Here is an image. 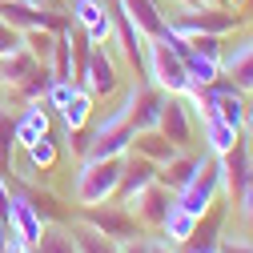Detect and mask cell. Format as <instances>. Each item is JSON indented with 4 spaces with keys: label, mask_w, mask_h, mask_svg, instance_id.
<instances>
[{
    "label": "cell",
    "mask_w": 253,
    "mask_h": 253,
    "mask_svg": "<svg viewBox=\"0 0 253 253\" xmlns=\"http://www.w3.org/2000/svg\"><path fill=\"white\" fill-rule=\"evenodd\" d=\"M121 169H125V157H81V165L73 173V201H77V209L117 201Z\"/></svg>",
    "instance_id": "1"
},
{
    "label": "cell",
    "mask_w": 253,
    "mask_h": 253,
    "mask_svg": "<svg viewBox=\"0 0 253 253\" xmlns=\"http://www.w3.org/2000/svg\"><path fill=\"white\" fill-rule=\"evenodd\" d=\"M133 117H129V97H117V105L101 117V121H92V129L84 137V157H125L133 149Z\"/></svg>",
    "instance_id": "2"
},
{
    "label": "cell",
    "mask_w": 253,
    "mask_h": 253,
    "mask_svg": "<svg viewBox=\"0 0 253 253\" xmlns=\"http://www.w3.org/2000/svg\"><path fill=\"white\" fill-rule=\"evenodd\" d=\"M165 20H169L173 33H181L185 41H193V37H229L233 28L245 24V12L229 8V4H193V8L165 12Z\"/></svg>",
    "instance_id": "3"
},
{
    "label": "cell",
    "mask_w": 253,
    "mask_h": 253,
    "mask_svg": "<svg viewBox=\"0 0 253 253\" xmlns=\"http://www.w3.org/2000/svg\"><path fill=\"white\" fill-rule=\"evenodd\" d=\"M77 84H84L97 101H113L125 92V65L113 44H88L77 65Z\"/></svg>",
    "instance_id": "4"
},
{
    "label": "cell",
    "mask_w": 253,
    "mask_h": 253,
    "mask_svg": "<svg viewBox=\"0 0 253 253\" xmlns=\"http://www.w3.org/2000/svg\"><path fill=\"white\" fill-rule=\"evenodd\" d=\"M149 84H157L161 92H173V97H185L193 81L185 73V56L173 52L161 37H149L145 41V73H141Z\"/></svg>",
    "instance_id": "5"
},
{
    "label": "cell",
    "mask_w": 253,
    "mask_h": 253,
    "mask_svg": "<svg viewBox=\"0 0 253 253\" xmlns=\"http://www.w3.org/2000/svg\"><path fill=\"white\" fill-rule=\"evenodd\" d=\"M217 197H221V157H209V165H205L193 181H189L185 189H177V193H173V201H177L185 213H193L197 221H205V217L213 213Z\"/></svg>",
    "instance_id": "6"
},
{
    "label": "cell",
    "mask_w": 253,
    "mask_h": 253,
    "mask_svg": "<svg viewBox=\"0 0 253 253\" xmlns=\"http://www.w3.org/2000/svg\"><path fill=\"white\" fill-rule=\"evenodd\" d=\"M77 217H81V221H88V225L97 229V233L113 237L117 245H121V241H129V237H137V233H145V229L137 225L133 209H129V205H117V201H105V205H88V209H81Z\"/></svg>",
    "instance_id": "7"
},
{
    "label": "cell",
    "mask_w": 253,
    "mask_h": 253,
    "mask_svg": "<svg viewBox=\"0 0 253 253\" xmlns=\"http://www.w3.org/2000/svg\"><path fill=\"white\" fill-rule=\"evenodd\" d=\"M0 20H4L8 28H16V33H37V28H52V33H60L69 20L56 16L48 4H33V0H0Z\"/></svg>",
    "instance_id": "8"
},
{
    "label": "cell",
    "mask_w": 253,
    "mask_h": 253,
    "mask_svg": "<svg viewBox=\"0 0 253 253\" xmlns=\"http://www.w3.org/2000/svg\"><path fill=\"white\" fill-rule=\"evenodd\" d=\"M205 97V113H217L221 121H229L233 129H241L245 125V113H249V97L233 84V81H217L209 88H201Z\"/></svg>",
    "instance_id": "9"
},
{
    "label": "cell",
    "mask_w": 253,
    "mask_h": 253,
    "mask_svg": "<svg viewBox=\"0 0 253 253\" xmlns=\"http://www.w3.org/2000/svg\"><path fill=\"white\" fill-rule=\"evenodd\" d=\"M129 209H133L137 225L145 233H157V229H161V221L169 217V209H173V189H165L161 181H153L149 189H141V193L129 201Z\"/></svg>",
    "instance_id": "10"
},
{
    "label": "cell",
    "mask_w": 253,
    "mask_h": 253,
    "mask_svg": "<svg viewBox=\"0 0 253 253\" xmlns=\"http://www.w3.org/2000/svg\"><path fill=\"white\" fill-rule=\"evenodd\" d=\"M157 129H161L177 149H193V137H197V117L193 109L185 105V97H165V109H161V121H157Z\"/></svg>",
    "instance_id": "11"
},
{
    "label": "cell",
    "mask_w": 253,
    "mask_h": 253,
    "mask_svg": "<svg viewBox=\"0 0 253 253\" xmlns=\"http://www.w3.org/2000/svg\"><path fill=\"white\" fill-rule=\"evenodd\" d=\"M44 213L37 209V201L28 197V193H20V189H12V205H8V229L20 237V241H28V245H37L41 241V233H44Z\"/></svg>",
    "instance_id": "12"
},
{
    "label": "cell",
    "mask_w": 253,
    "mask_h": 253,
    "mask_svg": "<svg viewBox=\"0 0 253 253\" xmlns=\"http://www.w3.org/2000/svg\"><path fill=\"white\" fill-rule=\"evenodd\" d=\"M205 165H209V153H205V149H201V153H193V149H181L169 165H161V169H157V181H161L165 189H173V193H177V189H185L189 181H193V177L205 169Z\"/></svg>",
    "instance_id": "13"
},
{
    "label": "cell",
    "mask_w": 253,
    "mask_h": 253,
    "mask_svg": "<svg viewBox=\"0 0 253 253\" xmlns=\"http://www.w3.org/2000/svg\"><path fill=\"white\" fill-rule=\"evenodd\" d=\"M221 73H225L245 97H253V37H245L233 48L221 52Z\"/></svg>",
    "instance_id": "14"
},
{
    "label": "cell",
    "mask_w": 253,
    "mask_h": 253,
    "mask_svg": "<svg viewBox=\"0 0 253 253\" xmlns=\"http://www.w3.org/2000/svg\"><path fill=\"white\" fill-rule=\"evenodd\" d=\"M157 181V165L145 161L137 153H125V169H121V189H117V205H129L141 189H149Z\"/></svg>",
    "instance_id": "15"
},
{
    "label": "cell",
    "mask_w": 253,
    "mask_h": 253,
    "mask_svg": "<svg viewBox=\"0 0 253 253\" xmlns=\"http://www.w3.org/2000/svg\"><path fill=\"white\" fill-rule=\"evenodd\" d=\"M16 149H28L33 141H41L44 133H52V109L44 101H28L16 117Z\"/></svg>",
    "instance_id": "16"
},
{
    "label": "cell",
    "mask_w": 253,
    "mask_h": 253,
    "mask_svg": "<svg viewBox=\"0 0 253 253\" xmlns=\"http://www.w3.org/2000/svg\"><path fill=\"white\" fill-rule=\"evenodd\" d=\"M201 149L209 153V157H225V153H233V145L241 141V129H233L229 121H221L217 113H201Z\"/></svg>",
    "instance_id": "17"
},
{
    "label": "cell",
    "mask_w": 253,
    "mask_h": 253,
    "mask_svg": "<svg viewBox=\"0 0 253 253\" xmlns=\"http://www.w3.org/2000/svg\"><path fill=\"white\" fill-rule=\"evenodd\" d=\"M117 12L129 16L145 33V41L165 33V4H161V0H117Z\"/></svg>",
    "instance_id": "18"
},
{
    "label": "cell",
    "mask_w": 253,
    "mask_h": 253,
    "mask_svg": "<svg viewBox=\"0 0 253 253\" xmlns=\"http://www.w3.org/2000/svg\"><path fill=\"white\" fill-rule=\"evenodd\" d=\"M56 117H60V129H65V133H84L88 125H92V117H97V97H92L84 84H77L73 101L60 109Z\"/></svg>",
    "instance_id": "19"
},
{
    "label": "cell",
    "mask_w": 253,
    "mask_h": 253,
    "mask_svg": "<svg viewBox=\"0 0 253 253\" xmlns=\"http://www.w3.org/2000/svg\"><path fill=\"white\" fill-rule=\"evenodd\" d=\"M129 153L145 157V161H153L157 169H161V165H169V161H173L181 149H177L161 129H145V133H137V137H133V149H129Z\"/></svg>",
    "instance_id": "20"
},
{
    "label": "cell",
    "mask_w": 253,
    "mask_h": 253,
    "mask_svg": "<svg viewBox=\"0 0 253 253\" xmlns=\"http://www.w3.org/2000/svg\"><path fill=\"white\" fill-rule=\"evenodd\" d=\"M157 233H161L169 245H177V249H181V245H189V241L197 237V217H193V213H185V209L173 201L169 217L161 221V229H157Z\"/></svg>",
    "instance_id": "21"
},
{
    "label": "cell",
    "mask_w": 253,
    "mask_h": 253,
    "mask_svg": "<svg viewBox=\"0 0 253 253\" xmlns=\"http://www.w3.org/2000/svg\"><path fill=\"white\" fill-rule=\"evenodd\" d=\"M185 73H189V81H193V88H209V84H217L221 77H225V73H221V60L205 56L197 48L185 52Z\"/></svg>",
    "instance_id": "22"
},
{
    "label": "cell",
    "mask_w": 253,
    "mask_h": 253,
    "mask_svg": "<svg viewBox=\"0 0 253 253\" xmlns=\"http://www.w3.org/2000/svg\"><path fill=\"white\" fill-rule=\"evenodd\" d=\"M69 233H73V241H77V249H81V253H121V245H117L113 237L97 233V229H92L88 221H81V217H73Z\"/></svg>",
    "instance_id": "23"
},
{
    "label": "cell",
    "mask_w": 253,
    "mask_h": 253,
    "mask_svg": "<svg viewBox=\"0 0 253 253\" xmlns=\"http://www.w3.org/2000/svg\"><path fill=\"white\" fill-rule=\"evenodd\" d=\"M16 117L8 113V105L0 101V173H12V161H16Z\"/></svg>",
    "instance_id": "24"
},
{
    "label": "cell",
    "mask_w": 253,
    "mask_h": 253,
    "mask_svg": "<svg viewBox=\"0 0 253 253\" xmlns=\"http://www.w3.org/2000/svg\"><path fill=\"white\" fill-rule=\"evenodd\" d=\"M24 157H28V165H33L37 173H48L52 165H56V157H60V149H56V137L52 133H44L41 141H33L28 149H20Z\"/></svg>",
    "instance_id": "25"
},
{
    "label": "cell",
    "mask_w": 253,
    "mask_h": 253,
    "mask_svg": "<svg viewBox=\"0 0 253 253\" xmlns=\"http://www.w3.org/2000/svg\"><path fill=\"white\" fill-rule=\"evenodd\" d=\"M33 249L37 253H81L73 233H69V225H44V233H41V241Z\"/></svg>",
    "instance_id": "26"
},
{
    "label": "cell",
    "mask_w": 253,
    "mask_h": 253,
    "mask_svg": "<svg viewBox=\"0 0 253 253\" xmlns=\"http://www.w3.org/2000/svg\"><path fill=\"white\" fill-rule=\"evenodd\" d=\"M24 48H28V52H33L41 65L48 69L52 48H56V33H52V28H37V33H24Z\"/></svg>",
    "instance_id": "27"
},
{
    "label": "cell",
    "mask_w": 253,
    "mask_h": 253,
    "mask_svg": "<svg viewBox=\"0 0 253 253\" xmlns=\"http://www.w3.org/2000/svg\"><path fill=\"white\" fill-rule=\"evenodd\" d=\"M69 16H73V24H81V28H92L101 16H109V4H105V0H73Z\"/></svg>",
    "instance_id": "28"
},
{
    "label": "cell",
    "mask_w": 253,
    "mask_h": 253,
    "mask_svg": "<svg viewBox=\"0 0 253 253\" xmlns=\"http://www.w3.org/2000/svg\"><path fill=\"white\" fill-rule=\"evenodd\" d=\"M73 92H77V81H48V88H44V105H48L52 113H60V109L73 101Z\"/></svg>",
    "instance_id": "29"
},
{
    "label": "cell",
    "mask_w": 253,
    "mask_h": 253,
    "mask_svg": "<svg viewBox=\"0 0 253 253\" xmlns=\"http://www.w3.org/2000/svg\"><path fill=\"white\" fill-rule=\"evenodd\" d=\"M233 201H237V217L245 221V225H253V169L245 173V185H241V193Z\"/></svg>",
    "instance_id": "30"
},
{
    "label": "cell",
    "mask_w": 253,
    "mask_h": 253,
    "mask_svg": "<svg viewBox=\"0 0 253 253\" xmlns=\"http://www.w3.org/2000/svg\"><path fill=\"white\" fill-rule=\"evenodd\" d=\"M217 253H253V237H245V233H221L217 237Z\"/></svg>",
    "instance_id": "31"
},
{
    "label": "cell",
    "mask_w": 253,
    "mask_h": 253,
    "mask_svg": "<svg viewBox=\"0 0 253 253\" xmlns=\"http://www.w3.org/2000/svg\"><path fill=\"white\" fill-rule=\"evenodd\" d=\"M145 245H149V253H181V249H177V245H169L161 233H157V237H153V233H145Z\"/></svg>",
    "instance_id": "32"
},
{
    "label": "cell",
    "mask_w": 253,
    "mask_h": 253,
    "mask_svg": "<svg viewBox=\"0 0 253 253\" xmlns=\"http://www.w3.org/2000/svg\"><path fill=\"white\" fill-rule=\"evenodd\" d=\"M241 145H245L249 157H253V97H249V113H245V125H241Z\"/></svg>",
    "instance_id": "33"
},
{
    "label": "cell",
    "mask_w": 253,
    "mask_h": 253,
    "mask_svg": "<svg viewBox=\"0 0 253 253\" xmlns=\"http://www.w3.org/2000/svg\"><path fill=\"white\" fill-rule=\"evenodd\" d=\"M4 253H37V249L28 245V241H20V237H16L12 229H8V249H4Z\"/></svg>",
    "instance_id": "34"
},
{
    "label": "cell",
    "mask_w": 253,
    "mask_h": 253,
    "mask_svg": "<svg viewBox=\"0 0 253 253\" xmlns=\"http://www.w3.org/2000/svg\"><path fill=\"white\" fill-rule=\"evenodd\" d=\"M181 253H217V245H205V241H189V245H181Z\"/></svg>",
    "instance_id": "35"
},
{
    "label": "cell",
    "mask_w": 253,
    "mask_h": 253,
    "mask_svg": "<svg viewBox=\"0 0 253 253\" xmlns=\"http://www.w3.org/2000/svg\"><path fill=\"white\" fill-rule=\"evenodd\" d=\"M4 249H8V221L0 217V253H4Z\"/></svg>",
    "instance_id": "36"
},
{
    "label": "cell",
    "mask_w": 253,
    "mask_h": 253,
    "mask_svg": "<svg viewBox=\"0 0 253 253\" xmlns=\"http://www.w3.org/2000/svg\"><path fill=\"white\" fill-rule=\"evenodd\" d=\"M161 4H165V0H161ZM169 4L173 8H193V4H201V0H169Z\"/></svg>",
    "instance_id": "37"
},
{
    "label": "cell",
    "mask_w": 253,
    "mask_h": 253,
    "mask_svg": "<svg viewBox=\"0 0 253 253\" xmlns=\"http://www.w3.org/2000/svg\"><path fill=\"white\" fill-rule=\"evenodd\" d=\"M241 12H245V16L253 12V0H241Z\"/></svg>",
    "instance_id": "38"
},
{
    "label": "cell",
    "mask_w": 253,
    "mask_h": 253,
    "mask_svg": "<svg viewBox=\"0 0 253 253\" xmlns=\"http://www.w3.org/2000/svg\"><path fill=\"white\" fill-rule=\"evenodd\" d=\"M201 4H229L233 8V0H201Z\"/></svg>",
    "instance_id": "39"
},
{
    "label": "cell",
    "mask_w": 253,
    "mask_h": 253,
    "mask_svg": "<svg viewBox=\"0 0 253 253\" xmlns=\"http://www.w3.org/2000/svg\"><path fill=\"white\" fill-rule=\"evenodd\" d=\"M33 4H48V0H33Z\"/></svg>",
    "instance_id": "40"
}]
</instances>
